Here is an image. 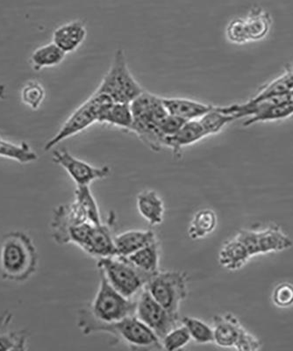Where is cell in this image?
Here are the masks:
<instances>
[{"label":"cell","instance_id":"17","mask_svg":"<svg viewBox=\"0 0 293 351\" xmlns=\"http://www.w3.org/2000/svg\"><path fill=\"white\" fill-rule=\"evenodd\" d=\"M163 102L168 114L186 121L199 120L214 108V106L185 98H163Z\"/></svg>","mask_w":293,"mask_h":351},{"label":"cell","instance_id":"18","mask_svg":"<svg viewBox=\"0 0 293 351\" xmlns=\"http://www.w3.org/2000/svg\"><path fill=\"white\" fill-rule=\"evenodd\" d=\"M157 241L152 230H127L114 237L117 256L127 258L142 247Z\"/></svg>","mask_w":293,"mask_h":351},{"label":"cell","instance_id":"33","mask_svg":"<svg viewBox=\"0 0 293 351\" xmlns=\"http://www.w3.org/2000/svg\"><path fill=\"white\" fill-rule=\"evenodd\" d=\"M273 303L280 308H288L293 305V285L282 283L274 289L272 293Z\"/></svg>","mask_w":293,"mask_h":351},{"label":"cell","instance_id":"4","mask_svg":"<svg viewBox=\"0 0 293 351\" xmlns=\"http://www.w3.org/2000/svg\"><path fill=\"white\" fill-rule=\"evenodd\" d=\"M99 274L104 276L115 290L127 299L141 293L154 275L141 271L123 256L98 259Z\"/></svg>","mask_w":293,"mask_h":351},{"label":"cell","instance_id":"29","mask_svg":"<svg viewBox=\"0 0 293 351\" xmlns=\"http://www.w3.org/2000/svg\"><path fill=\"white\" fill-rule=\"evenodd\" d=\"M46 92L44 87L38 81L30 80L24 84L21 90V99L27 108L36 111L44 101Z\"/></svg>","mask_w":293,"mask_h":351},{"label":"cell","instance_id":"15","mask_svg":"<svg viewBox=\"0 0 293 351\" xmlns=\"http://www.w3.org/2000/svg\"><path fill=\"white\" fill-rule=\"evenodd\" d=\"M87 30L82 21H73L62 25L53 33V43L65 54L76 51L85 42Z\"/></svg>","mask_w":293,"mask_h":351},{"label":"cell","instance_id":"6","mask_svg":"<svg viewBox=\"0 0 293 351\" xmlns=\"http://www.w3.org/2000/svg\"><path fill=\"white\" fill-rule=\"evenodd\" d=\"M112 103L114 101L109 97L95 90V93L75 110L65 121L58 134L45 144V152L54 149L58 144L64 142L68 138L77 136L96 122L99 123L102 114Z\"/></svg>","mask_w":293,"mask_h":351},{"label":"cell","instance_id":"30","mask_svg":"<svg viewBox=\"0 0 293 351\" xmlns=\"http://www.w3.org/2000/svg\"><path fill=\"white\" fill-rule=\"evenodd\" d=\"M191 341L188 330L185 326L180 324L162 338L161 344L163 350L173 351L183 349Z\"/></svg>","mask_w":293,"mask_h":351},{"label":"cell","instance_id":"10","mask_svg":"<svg viewBox=\"0 0 293 351\" xmlns=\"http://www.w3.org/2000/svg\"><path fill=\"white\" fill-rule=\"evenodd\" d=\"M136 315L148 326L159 339L180 324L179 316L167 311L144 288L136 302Z\"/></svg>","mask_w":293,"mask_h":351},{"label":"cell","instance_id":"14","mask_svg":"<svg viewBox=\"0 0 293 351\" xmlns=\"http://www.w3.org/2000/svg\"><path fill=\"white\" fill-rule=\"evenodd\" d=\"M207 137L199 120L188 121L173 136L165 138L164 147L173 152L174 158L182 156V149Z\"/></svg>","mask_w":293,"mask_h":351},{"label":"cell","instance_id":"35","mask_svg":"<svg viewBox=\"0 0 293 351\" xmlns=\"http://www.w3.org/2000/svg\"><path fill=\"white\" fill-rule=\"evenodd\" d=\"M6 98V89L4 84L0 82V99Z\"/></svg>","mask_w":293,"mask_h":351},{"label":"cell","instance_id":"5","mask_svg":"<svg viewBox=\"0 0 293 351\" xmlns=\"http://www.w3.org/2000/svg\"><path fill=\"white\" fill-rule=\"evenodd\" d=\"M96 90L104 93L114 102L129 104L144 90L131 73L123 49L115 51L110 68Z\"/></svg>","mask_w":293,"mask_h":351},{"label":"cell","instance_id":"8","mask_svg":"<svg viewBox=\"0 0 293 351\" xmlns=\"http://www.w3.org/2000/svg\"><path fill=\"white\" fill-rule=\"evenodd\" d=\"M188 283L186 271H160L153 276L145 288L167 311L179 316L181 304L188 295Z\"/></svg>","mask_w":293,"mask_h":351},{"label":"cell","instance_id":"3","mask_svg":"<svg viewBox=\"0 0 293 351\" xmlns=\"http://www.w3.org/2000/svg\"><path fill=\"white\" fill-rule=\"evenodd\" d=\"M38 253L34 241L23 231L3 237L0 247V274L3 280L24 282L36 274Z\"/></svg>","mask_w":293,"mask_h":351},{"label":"cell","instance_id":"19","mask_svg":"<svg viewBox=\"0 0 293 351\" xmlns=\"http://www.w3.org/2000/svg\"><path fill=\"white\" fill-rule=\"evenodd\" d=\"M249 43L258 42L269 34L272 27L271 15L260 6H254L244 18Z\"/></svg>","mask_w":293,"mask_h":351},{"label":"cell","instance_id":"1","mask_svg":"<svg viewBox=\"0 0 293 351\" xmlns=\"http://www.w3.org/2000/svg\"><path fill=\"white\" fill-rule=\"evenodd\" d=\"M292 246L293 241L276 224L264 228H242L221 246L218 262L221 267L235 271L255 256L285 252Z\"/></svg>","mask_w":293,"mask_h":351},{"label":"cell","instance_id":"2","mask_svg":"<svg viewBox=\"0 0 293 351\" xmlns=\"http://www.w3.org/2000/svg\"><path fill=\"white\" fill-rule=\"evenodd\" d=\"M77 322L81 333L85 335L97 333L112 335L133 350H163L157 335L136 315L113 324H105L93 318L86 306L77 312Z\"/></svg>","mask_w":293,"mask_h":351},{"label":"cell","instance_id":"32","mask_svg":"<svg viewBox=\"0 0 293 351\" xmlns=\"http://www.w3.org/2000/svg\"><path fill=\"white\" fill-rule=\"evenodd\" d=\"M226 36L230 43L238 45L249 43L244 18L235 19L230 21L226 28Z\"/></svg>","mask_w":293,"mask_h":351},{"label":"cell","instance_id":"12","mask_svg":"<svg viewBox=\"0 0 293 351\" xmlns=\"http://www.w3.org/2000/svg\"><path fill=\"white\" fill-rule=\"evenodd\" d=\"M114 222L115 216L111 212L105 223L102 222L99 225H93L88 239L83 247V252L98 259L117 256L114 243Z\"/></svg>","mask_w":293,"mask_h":351},{"label":"cell","instance_id":"13","mask_svg":"<svg viewBox=\"0 0 293 351\" xmlns=\"http://www.w3.org/2000/svg\"><path fill=\"white\" fill-rule=\"evenodd\" d=\"M133 121L141 123L157 124L164 120L168 114L163 98L143 90L141 95L130 103Z\"/></svg>","mask_w":293,"mask_h":351},{"label":"cell","instance_id":"31","mask_svg":"<svg viewBox=\"0 0 293 351\" xmlns=\"http://www.w3.org/2000/svg\"><path fill=\"white\" fill-rule=\"evenodd\" d=\"M26 331L0 330V351H21L27 350Z\"/></svg>","mask_w":293,"mask_h":351},{"label":"cell","instance_id":"20","mask_svg":"<svg viewBox=\"0 0 293 351\" xmlns=\"http://www.w3.org/2000/svg\"><path fill=\"white\" fill-rule=\"evenodd\" d=\"M125 258L146 274H157L160 271V245L158 240Z\"/></svg>","mask_w":293,"mask_h":351},{"label":"cell","instance_id":"7","mask_svg":"<svg viewBox=\"0 0 293 351\" xmlns=\"http://www.w3.org/2000/svg\"><path fill=\"white\" fill-rule=\"evenodd\" d=\"M99 277L101 281L94 299L86 306L93 318L105 324H113L135 315L136 302L115 290L104 276L99 274Z\"/></svg>","mask_w":293,"mask_h":351},{"label":"cell","instance_id":"23","mask_svg":"<svg viewBox=\"0 0 293 351\" xmlns=\"http://www.w3.org/2000/svg\"><path fill=\"white\" fill-rule=\"evenodd\" d=\"M65 56L66 54L52 42L34 50L30 56V62L34 70L39 71L62 64Z\"/></svg>","mask_w":293,"mask_h":351},{"label":"cell","instance_id":"28","mask_svg":"<svg viewBox=\"0 0 293 351\" xmlns=\"http://www.w3.org/2000/svg\"><path fill=\"white\" fill-rule=\"evenodd\" d=\"M75 199L82 206L90 223L99 225L102 223L101 212L98 202L93 196L90 186H77L75 191Z\"/></svg>","mask_w":293,"mask_h":351},{"label":"cell","instance_id":"26","mask_svg":"<svg viewBox=\"0 0 293 351\" xmlns=\"http://www.w3.org/2000/svg\"><path fill=\"white\" fill-rule=\"evenodd\" d=\"M235 121L233 115L227 114L221 111L220 106H214L211 111L199 119V123L203 128L207 136L219 134L224 128Z\"/></svg>","mask_w":293,"mask_h":351},{"label":"cell","instance_id":"21","mask_svg":"<svg viewBox=\"0 0 293 351\" xmlns=\"http://www.w3.org/2000/svg\"><path fill=\"white\" fill-rule=\"evenodd\" d=\"M217 223V215L214 210H199L190 222L188 236L193 241L203 240L216 230Z\"/></svg>","mask_w":293,"mask_h":351},{"label":"cell","instance_id":"9","mask_svg":"<svg viewBox=\"0 0 293 351\" xmlns=\"http://www.w3.org/2000/svg\"><path fill=\"white\" fill-rule=\"evenodd\" d=\"M214 343L221 348H235L241 351L259 350L261 341L242 325L231 313L213 318Z\"/></svg>","mask_w":293,"mask_h":351},{"label":"cell","instance_id":"25","mask_svg":"<svg viewBox=\"0 0 293 351\" xmlns=\"http://www.w3.org/2000/svg\"><path fill=\"white\" fill-rule=\"evenodd\" d=\"M292 90H293V64L288 66V68H286L285 72L279 77L262 87L259 92L249 100L257 101V100L269 98V97L281 95V94L288 93Z\"/></svg>","mask_w":293,"mask_h":351},{"label":"cell","instance_id":"34","mask_svg":"<svg viewBox=\"0 0 293 351\" xmlns=\"http://www.w3.org/2000/svg\"><path fill=\"white\" fill-rule=\"evenodd\" d=\"M185 122L186 121L182 120V119L168 114L166 117L159 123V128H160L162 134H164V140L165 138L173 136V134H175Z\"/></svg>","mask_w":293,"mask_h":351},{"label":"cell","instance_id":"16","mask_svg":"<svg viewBox=\"0 0 293 351\" xmlns=\"http://www.w3.org/2000/svg\"><path fill=\"white\" fill-rule=\"evenodd\" d=\"M136 206L140 215L149 225L159 226L163 223L165 215L164 199L155 190H144L136 197Z\"/></svg>","mask_w":293,"mask_h":351},{"label":"cell","instance_id":"22","mask_svg":"<svg viewBox=\"0 0 293 351\" xmlns=\"http://www.w3.org/2000/svg\"><path fill=\"white\" fill-rule=\"evenodd\" d=\"M133 121L132 109L129 103H112L102 114L99 123L111 125L130 132Z\"/></svg>","mask_w":293,"mask_h":351},{"label":"cell","instance_id":"27","mask_svg":"<svg viewBox=\"0 0 293 351\" xmlns=\"http://www.w3.org/2000/svg\"><path fill=\"white\" fill-rule=\"evenodd\" d=\"M180 324L185 326L192 341L199 344L214 343V329L201 319L191 316L180 318Z\"/></svg>","mask_w":293,"mask_h":351},{"label":"cell","instance_id":"11","mask_svg":"<svg viewBox=\"0 0 293 351\" xmlns=\"http://www.w3.org/2000/svg\"><path fill=\"white\" fill-rule=\"evenodd\" d=\"M53 161L64 168L77 186H90L93 182L105 180L111 174L109 166L90 165L74 156L66 149H55L52 155Z\"/></svg>","mask_w":293,"mask_h":351},{"label":"cell","instance_id":"24","mask_svg":"<svg viewBox=\"0 0 293 351\" xmlns=\"http://www.w3.org/2000/svg\"><path fill=\"white\" fill-rule=\"evenodd\" d=\"M0 158L14 160L20 164H29L38 159V155L29 143H14L3 139L0 136Z\"/></svg>","mask_w":293,"mask_h":351}]
</instances>
